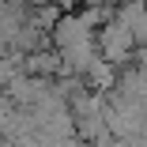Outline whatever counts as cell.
Returning a JSON list of instances; mask_svg holds the SVG:
<instances>
[{"instance_id":"6da1fadb","label":"cell","mask_w":147,"mask_h":147,"mask_svg":"<svg viewBox=\"0 0 147 147\" xmlns=\"http://www.w3.org/2000/svg\"><path fill=\"white\" fill-rule=\"evenodd\" d=\"M136 49H140V42H136V34H132V26L121 23L117 15L98 26V53L106 57V61H113L117 68H128L132 57H136Z\"/></svg>"},{"instance_id":"7a4b0ae2","label":"cell","mask_w":147,"mask_h":147,"mask_svg":"<svg viewBox=\"0 0 147 147\" xmlns=\"http://www.w3.org/2000/svg\"><path fill=\"white\" fill-rule=\"evenodd\" d=\"M94 34L98 30L79 11H64L61 19L53 23V45L57 49H68V45H79V42H94Z\"/></svg>"},{"instance_id":"3957f363","label":"cell","mask_w":147,"mask_h":147,"mask_svg":"<svg viewBox=\"0 0 147 147\" xmlns=\"http://www.w3.org/2000/svg\"><path fill=\"white\" fill-rule=\"evenodd\" d=\"M53 87V79H45V76H30V72H15V79L4 87V91L15 98V106H34L45 91Z\"/></svg>"},{"instance_id":"277c9868","label":"cell","mask_w":147,"mask_h":147,"mask_svg":"<svg viewBox=\"0 0 147 147\" xmlns=\"http://www.w3.org/2000/svg\"><path fill=\"white\" fill-rule=\"evenodd\" d=\"M117 19L132 26V34L140 45H147V4L143 0H121L117 4Z\"/></svg>"},{"instance_id":"5b68a950","label":"cell","mask_w":147,"mask_h":147,"mask_svg":"<svg viewBox=\"0 0 147 147\" xmlns=\"http://www.w3.org/2000/svg\"><path fill=\"white\" fill-rule=\"evenodd\" d=\"M117 72H121V68H117L113 61H106V57H98V61L91 64V68H87V87H91V91H113V83H117Z\"/></svg>"},{"instance_id":"8992f818","label":"cell","mask_w":147,"mask_h":147,"mask_svg":"<svg viewBox=\"0 0 147 147\" xmlns=\"http://www.w3.org/2000/svg\"><path fill=\"white\" fill-rule=\"evenodd\" d=\"M19 106H15V98L8 94V91H0V136L8 132V121H11V113H15Z\"/></svg>"},{"instance_id":"52a82bcc","label":"cell","mask_w":147,"mask_h":147,"mask_svg":"<svg viewBox=\"0 0 147 147\" xmlns=\"http://www.w3.org/2000/svg\"><path fill=\"white\" fill-rule=\"evenodd\" d=\"M132 64H136L140 72H147V45H140V49H136V57H132Z\"/></svg>"},{"instance_id":"ba28073f","label":"cell","mask_w":147,"mask_h":147,"mask_svg":"<svg viewBox=\"0 0 147 147\" xmlns=\"http://www.w3.org/2000/svg\"><path fill=\"white\" fill-rule=\"evenodd\" d=\"M79 4H113V0H79Z\"/></svg>"},{"instance_id":"9c48e42d","label":"cell","mask_w":147,"mask_h":147,"mask_svg":"<svg viewBox=\"0 0 147 147\" xmlns=\"http://www.w3.org/2000/svg\"><path fill=\"white\" fill-rule=\"evenodd\" d=\"M117 4H121V0H117Z\"/></svg>"}]
</instances>
